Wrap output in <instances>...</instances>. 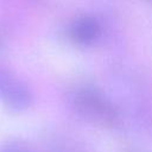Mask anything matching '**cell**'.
I'll use <instances>...</instances> for the list:
<instances>
[{
	"label": "cell",
	"mask_w": 152,
	"mask_h": 152,
	"mask_svg": "<svg viewBox=\"0 0 152 152\" xmlns=\"http://www.w3.org/2000/svg\"><path fill=\"white\" fill-rule=\"evenodd\" d=\"M71 104L82 119L93 125L114 128L120 124L121 115L116 104L94 86L78 87L71 95Z\"/></svg>",
	"instance_id": "6da1fadb"
},
{
	"label": "cell",
	"mask_w": 152,
	"mask_h": 152,
	"mask_svg": "<svg viewBox=\"0 0 152 152\" xmlns=\"http://www.w3.org/2000/svg\"><path fill=\"white\" fill-rule=\"evenodd\" d=\"M0 102L12 113L26 112L33 104L30 86L5 66H0Z\"/></svg>",
	"instance_id": "7a4b0ae2"
},
{
	"label": "cell",
	"mask_w": 152,
	"mask_h": 152,
	"mask_svg": "<svg viewBox=\"0 0 152 152\" xmlns=\"http://www.w3.org/2000/svg\"><path fill=\"white\" fill-rule=\"evenodd\" d=\"M103 33L100 20L89 14L80 15L72 20L68 28L69 39L77 46L88 48L96 44Z\"/></svg>",
	"instance_id": "3957f363"
},
{
	"label": "cell",
	"mask_w": 152,
	"mask_h": 152,
	"mask_svg": "<svg viewBox=\"0 0 152 152\" xmlns=\"http://www.w3.org/2000/svg\"><path fill=\"white\" fill-rule=\"evenodd\" d=\"M0 152H38L33 145L23 139H8L0 145Z\"/></svg>",
	"instance_id": "277c9868"
},
{
	"label": "cell",
	"mask_w": 152,
	"mask_h": 152,
	"mask_svg": "<svg viewBox=\"0 0 152 152\" xmlns=\"http://www.w3.org/2000/svg\"><path fill=\"white\" fill-rule=\"evenodd\" d=\"M2 46H4V38H2V36H1V32H0V50L2 49Z\"/></svg>",
	"instance_id": "5b68a950"
}]
</instances>
